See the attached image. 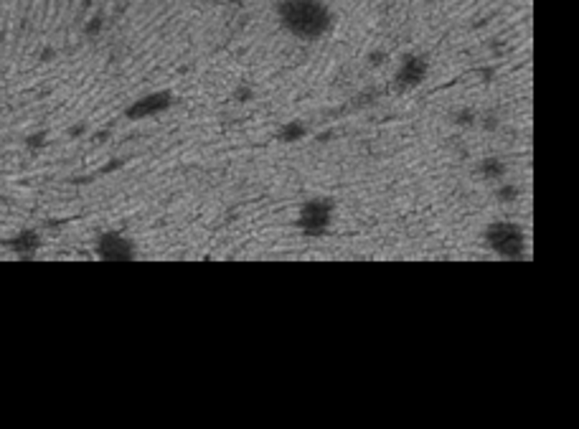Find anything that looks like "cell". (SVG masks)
I'll return each instance as SVG.
<instances>
[{"mask_svg":"<svg viewBox=\"0 0 579 429\" xmlns=\"http://www.w3.org/2000/svg\"><path fill=\"white\" fill-rule=\"evenodd\" d=\"M274 11L280 26L300 41L323 39L335 23V13L326 0H280Z\"/></svg>","mask_w":579,"mask_h":429,"instance_id":"obj_1","label":"cell"},{"mask_svg":"<svg viewBox=\"0 0 579 429\" xmlns=\"http://www.w3.org/2000/svg\"><path fill=\"white\" fill-rule=\"evenodd\" d=\"M483 242H486V246L493 254H498L506 262L526 259V231L516 221H491L486 226V231H483Z\"/></svg>","mask_w":579,"mask_h":429,"instance_id":"obj_2","label":"cell"},{"mask_svg":"<svg viewBox=\"0 0 579 429\" xmlns=\"http://www.w3.org/2000/svg\"><path fill=\"white\" fill-rule=\"evenodd\" d=\"M335 216V201L331 196H313L305 198L298 209L295 218V229L305 239H320L326 237Z\"/></svg>","mask_w":579,"mask_h":429,"instance_id":"obj_3","label":"cell"},{"mask_svg":"<svg viewBox=\"0 0 579 429\" xmlns=\"http://www.w3.org/2000/svg\"><path fill=\"white\" fill-rule=\"evenodd\" d=\"M94 254L102 262H112V264H122V262H135L140 257L138 254V244L133 239L122 234V231H102L97 242H94Z\"/></svg>","mask_w":579,"mask_h":429,"instance_id":"obj_4","label":"cell"},{"mask_svg":"<svg viewBox=\"0 0 579 429\" xmlns=\"http://www.w3.org/2000/svg\"><path fill=\"white\" fill-rule=\"evenodd\" d=\"M430 74V56L427 53H404L399 59V66L394 72V89L397 92H412L420 84H425Z\"/></svg>","mask_w":579,"mask_h":429,"instance_id":"obj_5","label":"cell"},{"mask_svg":"<svg viewBox=\"0 0 579 429\" xmlns=\"http://www.w3.org/2000/svg\"><path fill=\"white\" fill-rule=\"evenodd\" d=\"M175 102H178V94L175 92H171V89H158V92L142 94V97H138L135 102H130V105L125 107V117L130 119V122L158 117V114L168 112Z\"/></svg>","mask_w":579,"mask_h":429,"instance_id":"obj_6","label":"cell"},{"mask_svg":"<svg viewBox=\"0 0 579 429\" xmlns=\"http://www.w3.org/2000/svg\"><path fill=\"white\" fill-rule=\"evenodd\" d=\"M6 244L20 262H34L41 249V234L36 229H20L15 237L8 239Z\"/></svg>","mask_w":579,"mask_h":429,"instance_id":"obj_7","label":"cell"},{"mask_svg":"<svg viewBox=\"0 0 579 429\" xmlns=\"http://www.w3.org/2000/svg\"><path fill=\"white\" fill-rule=\"evenodd\" d=\"M506 173H508L506 160L498 158V155H488V158H483L478 163V176L491 180V183H500V180L506 178Z\"/></svg>","mask_w":579,"mask_h":429,"instance_id":"obj_8","label":"cell"},{"mask_svg":"<svg viewBox=\"0 0 579 429\" xmlns=\"http://www.w3.org/2000/svg\"><path fill=\"white\" fill-rule=\"evenodd\" d=\"M307 125L302 122V119H290V122H282L280 130L274 132V138H277V143H282V145H293V143H300V140L307 138Z\"/></svg>","mask_w":579,"mask_h":429,"instance_id":"obj_9","label":"cell"},{"mask_svg":"<svg viewBox=\"0 0 579 429\" xmlns=\"http://www.w3.org/2000/svg\"><path fill=\"white\" fill-rule=\"evenodd\" d=\"M450 119H453L455 127H462V130L478 127V112H475L473 107H460V110H455V112L450 114Z\"/></svg>","mask_w":579,"mask_h":429,"instance_id":"obj_10","label":"cell"},{"mask_svg":"<svg viewBox=\"0 0 579 429\" xmlns=\"http://www.w3.org/2000/svg\"><path fill=\"white\" fill-rule=\"evenodd\" d=\"M519 196H521L519 185H513V183H498L495 185V201H498V204H516Z\"/></svg>","mask_w":579,"mask_h":429,"instance_id":"obj_11","label":"cell"},{"mask_svg":"<svg viewBox=\"0 0 579 429\" xmlns=\"http://www.w3.org/2000/svg\"><path fill=\"white\" fill-rule=\"evenodd\" d=\"M478 125L483 127V130H488V132H493V130H498V125H500V117L495 112H486V114H478Z\"/></svg>","mask_w":579,"mask_h":429,"instance_id":"obj_12","label":"cell"},{"mask_svg":"<svg viewBox=\"0 0 579 429\" xmlns=\"http://www.w3.org/2000/svg\"><path fill=\"white\" fill-rule=\"evenodd\" d=\"M234 102H239V105H244V102H252L254 99V89L249 84H239L237 89L232 92Z\"/></svg>","mask_w":579,"mask_h":429,"instance_id":"obj_13","label":"cell"},{"mask_svg":"<svg viewBox=\"0 0 579 429\" xmlns=\"http://www.w3.org/2000/svg\"><path fill=\"white\" fill-rule=\"evenodd\" d=\"M102 28H105V15L97 13L92 20H89L87 26H84V33H87V36H97V33H100Z\"/></svg>","mask_w":579,"mask_h":429,"instance_id":"obj_14","label":"cell"},{"mask_svg":"<svg viewBox=\"0 0 579 429\" xmlns=\"http://www.w3.org/2000/svg\"><path fill=\"white\" fill-rule=\"evenodd\" d=\"M389 59V53L384 51V48H376V51H371L366 56L368 66H373V69H379V66H384V61Z\"/></svg>","mask_w":579,"mask_h":429,"instance_id":"obj_15","label":"cell"},{"mask_svg":"<svg viewBox=\"0 0 579 429\" xmlns=\"http://www.w3.org/2000/svg\"><path fill=\"white\" fill-rule=\"evenodd\" d=\"M478 74L483 77V81H486V84H491V81L495 79V66H486V69H478Z\"/></svg>","mask_w":579,"mask_h":429,"instance_id":"obj_16","label":"cell"},{"mask_svg":"<svg viewBox=\"0 0 579 429\" xmlns=\"http://www.w3.org/2000/svg\"><path fill=\"white\" fill-rule=\"evenodd\" d=\"M44 140H46V132H39V135H31V138L26 140L31 147H41L44 145Z\"/></svg>","mask_w":579,"mask_h":429,"instance_id":"obj_17","label":"cell"},{"mask_svg":"<svg viewBox=\"0 0 579 429\" xmlns=\"http://www.w3.org/2000/svg\"><path fill=\"white\" fill-rule=\"evenodd\" d=\"M335 138V132L333 130H326L323 135H318V143H326V140H333Z\"/></svg>","mask_w":579,"mask_h":429,"instance_id":"obj_18","label":"cell"},{"mask_svg":"<svg viewBox=\"0 0 579 429\" xmlns=\"http://www.w3.org/2000/svg\"><path fill=\"white\" fill-rule=\"evenodd\" d=\"M53 48H44V53H41V61H51L53 59Z\"/></svg>","mask_w":579,"mask_h":429,"instance_id":"obj_19","label":"cell"},{"mask_svg":"<svg viewBox=\"0 0 579 429\" xmlns=\"http://www.w3.org/2000/svg\"><path fill=\"white\" fill-rule=\"evenodd\" d=\"M84 130H87L84 125H76V127H72V130H69V135H72V138H76V135H81Z\"/></svg>","mask_w":579,"mask_h":429,"instance_id":"obj_20","label":"cell"},{"mask_svg":"<svg viewBox=\"0 0 579 429\" xmlns=\"http://www.w3.org/2000/svg\"><path fill=\"white\" fill-rule=\"evenodd\" d=\"M229 3H239V0H229Z\"/></svg>","mask_w":579,"mask_h":429,"instance_id":"obj_21","label":"cell"}]
</instances>
